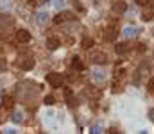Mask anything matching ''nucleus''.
Listing matches in <instances>:
<instances>
[{
  "mask_svg": "<svg viewBox=\"0 0 154 134\" xmlns=\"http://www.w3.org/2000/svg\"><path fill=\"white\" fill-rule=\"evenodd\" d=\"M14 27V20L9 14H0V32H7Z\"/></svg>",
  "mask_w": 154,
  "mask_h": 134,
  "instance_id": "1",
  "label": "nucleus"
},
{
  "mask_svg": "<svg viewBox=\"0 0 154 134\" xmlns=\"http://www.w3.org/2000/svg\"><path fill=\"white\" fill-rule=\"evenodd\" d=\"M63 75L61 73H56V72H52V73H48L47 75V82L52 86V88H61L63 86Z\"/></svg>",
  "mask_w": 154,
  "mask_h": 134,
  "instance_id": "2",
  "label": "nucleus"
},
{
  "mask_svg": "<svg viewBox=\"0 0 154 134\" xmlns=\"http://www.w3.org/2000/svg\"><path fill=\"white\" fill-rule=\"evenodd\" d=\"M16 41L18 43H29L31 41V32L29 31H25V29H20V31H16Z\"/></svg>",
  "mask_w": 154,
  "mask_h": 134,
  "instance_id": "3",
  "label": "nucleus"
},
{
  "mask_svg": "<svg viewBox=\"0 0 154 134\" xmlns=\"http://www.w3.org/2000/svg\"><path fill=\"white\" fill-rule=\"evenodd\" d=\"M91 61H93L95 64H106V63H108V55H106L104 52H93V54H91Z\"/></svg>",
  "mask_w": 154,
  "mask_h": 134,
  "instance_id": "4",
  "label": "nucleus"
},
{
  "mask_svg": "<svg viewBox=\"0 0 154 134\" xmlns=\"http://www.w3.org/2000/svg\"><path fill=\"white\" fill-rule=\"evenodd\" d=\"M68 20H74V14L72 13H68V11H65V13H59L56 18H54V22L59 25V23H65V22H68Z\"/></svg>",
  "mask_w": 154,
  "mask_h": 134,
  "instance_id": "5",
  "label": "nucleus"
},
{
  "mask_svg": "<svg viewBox=\"0 0 154 134\" xmlns=\"http://www.w3.org/2000/svg\"><path fill=\"white\" fill-rule=\"evenodd\" d=\"M65 98H66V104L70 107H75L77 106V98L74 97V91L72 89H65Z\"/></svg>",
  "mask_w": 154,
  "mask_h": 134,
  "instance_id": "6",
  "label": "nucleus"
},
{
  "mask_svg": "<svg viewBox=\"0 0 154 134\" xmlns=\"http://www.w3.org/2000/svg\"><path fill=\"white\" fill-rule=\"evenodd\" d=\"M131 50V45L129 43H116L115 45V52L118 55H124V54H127Z\"/></svg>",
  "mask_w": 154,
  "mask_h": 134,
  "instance_id": "7",
  "label": "nucleus"
},
{
  "mask_svg": "<svg viewBox=\"0 0 154 134\" xmlns=\"http://www.w3.org/2000/svg\"><path fill=\"white\" fill-rule=\"evenodd\" d=\"M125 11H127V4H125V2H115V4H113V13L124 14Z\"/></svg>",
  "mask_w": 154,
  "mask_h": 134,
  "instance_id": "8",
  "label": "nucleus"
},
{
  "mask_svg": "<svg viewBox=\"0 0 154 134\" xmlns=\"http://www.w3.org/2000/svg\"><path fill=\"white\" fill-rule=\"evenodd\" d=\"M34 59L32 57H25V59H22V63H20V66L23 68V70H32L34 68Z\"/></svg>",
  "mask_w": 154,
  "mask_h": 134,
  "instance_id": "9",
  "label": "nucleus"
},
{
  "mask_svg": "<svg viewBox=\"0 0 154 134\" xmlns=\"http://www.w3.org/2000/svg\"><path fill=\"white\" fill-rule=\"evenodd\" d=\"M59 45H61V41H59V38H48L47 40V46H48V50H56V48H59Z\"/></svg>",
  "mask_w": 154,
  "mask_h": 134,
  "instance_id": "10",
  "label": "nucleus"
},
{
  "mask_svg": "<svg viewBox=\"0 0 154 134\" xmlns=\"http://www.w3.org/2000/svg\"><path fill=\"white\" fill-rule=\"evenodd\" d=\"M11 120H13V124H22L23 122V113L22 111H14L11 115Z\"/></svg>",
  "mask_w": 154,
  "mask_h": 134,
  "instance_id": "11",
  "label": "nucleus"
},
{
  "mask_svg": "<svg viewBox=\"0 0 154 134\" xmlns=\"http://www.w3.org/2000/svg\"><path fill=\"white\" fill-rule=\"evenodd\" d=\"M116 34H118V31H115V29H108V32H106V40L108 41H115L116 40Z\"/></svg>",
  "mask_w": 154,
  "mask_h": 134,
  "instance_id": "12",
  "label": "nucleus"
},
{
  "mask_svg": "<svg viewBox=\"0 0 154 134\" xmlns=\"http://www.w3.org/2000/svg\"><path fill=\"white\" fill-rule=\"evenodd\" d=\"M106 79V75H104V72H100V70H97V72H93V81L95 82H100V81H104Z\"/></svg>",
  "mask_w": 154,
  "mask_h": 134,
  "instance_id": "13",
  "label": "nucleus"
},
{
  "mask_svg": "<svg viewBox=\"0 0 154 134\" xmlns=\"http://www.w3.org/2000/svg\"><path fill=\"white\" fill-rule=\"evenodd\" d=\"M47 20H48V14H47L45 11H39L38 13V23L43 25V23H47Z\"/></svg>",
  "mask_w": 154,
  "mask_h": 134,
  "instance_id": "14",
  "label": "nucleus"
},
{
  "mask_svg": "<svg viewBox=\"0 0 154 134\" xmlns=\"http://www.w3.org/2000/svg\"><path fill=\"white\" fill-rule=\"evenodd\" d=\"M124 34H125L127 38H131V36H136V34H138V29H134V27H127V29L124 31Z\"/></svg>",
  "mask_w": 154,
  "mask_h": 134,
  "instance_id": "15",
  "label": "nucleus"
},
{
  "mask_svg": "<svg viewBox=\"0 0 154 134\" xmlns=\"http://www.w3.org/2000/svg\"><path fill=\"white\" fill-rule=\"evenodd\" d=\"M72 66H74L75 70H82V63H81V59H79V57H74V61H72Z\"/></svg>",
  "mask_w": 154,
  "mask_h": 134,
  "instance_id": "16",
  "label": "nucleus"
},
{
  "mask_svg": "<svg viewBox=\"0 0 154 134\" xmlns=\"http://www.w3.org/2000/svg\"><path fill=\"white\" fill-rule=\"evenodd\" d=\"M4 107H5V109H11V107H13V98H11V97H5V98H4Z\"/></svg>",
  "mask_w": 154,
  "mask_h": 134,
  "instance_id": "17",
  "label": "nucleus"
},
{
  "mask_svg": "<svg viewBox=\"0 0 154 134\" xmlns=\"http://www.w3.org/2000/svg\"><path fill=\"white\" fill-rule=\"evenodd\" d=\"M90 46H93V40L84 38V40H82V48H90Z\"/></svg>",
  "mask_w": 154,
  "mask_h": 134,
  "instance_id": "18",
  "label": "nucleus"
},
{
  "mask_svg": "<svg viewBox=\"0 0 154 134\" xmlns=\"http://www.w3.org/2000/svg\"><path fill=\"white\" fill-rule=\"evenodd\" d=\"M54 102H56V100H54V97H50V95H48V97H45V106H52Z\"/></svg>",
  "mask_w": 154,
  "mask_h": 134,
  "instance_id": "19",
  "label": "nucleus"
},
{
  "mask_svg": "<svg viewBox=\"0 0 154 134\" xmlns=\"http://www.w3.org/2000/svg\"><path fill=\"white\" fill-rule=\"evenodd\" d=\"M134 2H136L138 5H149V4H151V0H134Z\"/></svg>",
  "mask_w": 154,
  "mask_h": 134,
  "instance_id": "20",
  "label": "nucleus"
},
{
  "mask_svg": "<svg viewBox=\"0 0 154 134\" xmlns=\"http://www.w3.org/2000/svg\"><path fill=\"white\" fill-rule=\"evenodd\" d=\"M149 91H151V93L154 95V77L151 79V81H149Z\"/></svg>",
  "mask_w": 154,
  "mask_h": 134,
  "instance_id": "21",
  "label": "nucleus"
},
{
  "mask_svg": "<svg viewBox=\"0 0 154 134\" xmlns=\"http://www.w3.org/2000/svg\"><path fill=\"white\" fill-rule=\"evenodd\" d=\"M149 118H151V122H154V109H149Z\"/></svg>",
  "mask_w": 154,
  "mask_h": 134,
  "instance_id": "22",
  "label": "nucleus"
},
{
  "mask_svg": "<svg viewBox=\"0 0 154 134\" xmlns=\"http://www.w3.org/2000/svg\"><path fill=\"white\" fill-rule=\"evenodd\" d=\"M0 52H2V41H0Z\"/></svg>",
  "mask_w": 154,
  "mask_h": 134,
  "instance_id": "23",
  "label": "nucleus"
}]
</instances>
